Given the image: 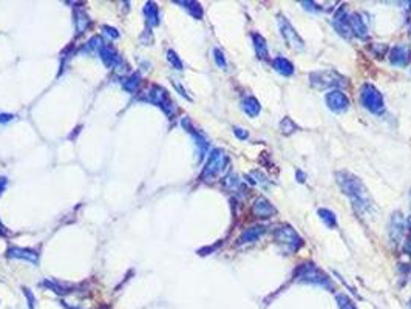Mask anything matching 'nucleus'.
<instances>
[{"mask_svg":"<svg viewBox=\"0 0 411 309\" xmlns=\"http://www.w3.org/2000/svg\"><path fill=\"white\" fill-rule=\"evenodd\" d=\"M335 179H337L343 194L351 199L352 207H354L360 215L370 212L374 207V201H373L371 195L368 194L363 182L360 181L356 175L342 170V172L335 173Z\"/></svg>","mask_w":411,"mask_h":309,"instance_id":"f257e3e1","label":"nucleus"},{"mask_svg":"<svg viewBox=\"0 0 411 309\" xmlns=\"http://www.w3.org/2000/svg\"><path fill=\"white\" fill-rule=\"evenodd\" d=\"M294 278L300 283H308V285H315L328 291H334L331 278L320 268H317L314 263L300 264L296 269V272H294Z\"/></svg>","mask_w":411,"mask_h":309,"instance_id":"f03ea898","label":"nucleus"},{"mask_svg":"<svg viewBox=\"0 0 411 309\" xmlns=\"http://www.w3.org/2000/svg\"><path fill=\"white\" fill-rule=\"evenodd\" d=\"M309 81H311V85L318 90H323V88L340 90V87L348 85L346 78H343L340 73L334 71V70H318V71L309 73Z\"/></svg>","mask_w":411,"mask_h":309,"instance_id":"7ed1b4c3","label":"nucleus"},{"mask_svg":"<svg viewBox=\"0 0 411 309\" xmlns=\"http://www.w3.org/2000/svg\"><path fill=\"white\" fill-rule=\"evenodd\" d=\"M360 102H362V105L368 112H371L374 114H380L385 110L382 93L374 85H371V83H365L360 88Z\"/></svg>","mask_w":411,"mask_h":309,"instance_id":"20e7f679","label":"nucleus"},{"mask_svg":"<svg viewBox=\"0 0 411 309\" xmlns=\"http://www.w3.org/2000/svg\"><path fill=\"white\" fill-rule=\"evenodd\" d=\"M139 99H142V101H147V102H152L158 107H161L164 113L167 116H172L176 113V107H175V102L170 99L169 93L159 85H152L150 87V90L147 91L146 96H139Z\"/></svg>","mask_w":411,"mask_h":309,"instance_id":"39448f33","label":"nucleus"},{"mask_svg":"<svg viewBox=\"0 0 411 309\" xmlns=\"http://www.w3.org/2000/svg\"><path fill=\"white\" fill-rule=\"evenodd\" d=\"M274 238L288 252H297L301 247V244H303L301 237L291 226H288V224H281V226L277 228L274 232Z\"/></svg>","mask_w":411,"mask_h":309,"instance_id":"423d86ee","label":"nucleus"},{"mask_svg":"<svg viewBox=\"0 0 411 309\" xmlns=\"http://www.w3.org/2000/svg\"><path fill=\"white\" fill-rule=\"evenodd\" d=\"M226 163H228V158H226V153L223 152V150L221 148H214L211 152V155H209V160L206 163L203 173H201V179L203 181H214L218 175L224 170Z\"/></svg>","mask_w":411,"mask_h":309,"instance_id":"0eeeda50","label":"nucleus"},{"mask_svg":"<svg viewBox=\"0 0 411 309\" xmlns=\"http://www.w3.org/2000/svg\"><path fill=\"white\" fill-rule=\"evenodd\" d=\"M279 27H280L281 36L284 37V40H286V44L292 49H296V51H303V49H305V42H303V39L300 37L298 33L296 31V28L292 27V23L288 19H284L283 16H280V17H279Z\"/></svg>","mask_w":411,"mask_h":309,"instance_id":"6e6552de","label":"nucleus"},{"mask_svg":"<svg viewBox=\"0 0 411 309\" xmlns=\"http://www.w3.org/2000/svg\"><path fill=\"white\" fill-rule=\"evenodd\" d=\"M325 101H326V105H328V108L332 112V113H343L346 112L349 108V99L348 96L343 93L342 90H331L326 93L325 96Z\"/></svg>","mask_w":411,"mask_h":309,"instance_id":"1a4fd4ad","label":"nucleus"},{"mask_svg":"<svg viewBox=\"0 0 411 309\" xmlns=\"http://www.w3.org/2000/svg\"><path fill=\"white\" fill-rule=\"evenodd\" d=\"M332 27L342 37H345V39H351L352 37V31H351V27H349L348 14L345 13L343 8H340V10L335 13L334 19H332Z\"/></svg>","mask_w":411,"mask_h":309,"instance_id":"9d476101","label":"nucleus"},{"mask_svg":"<svg viewBox=\"0 0 411 309\" xmlns=\"http://www.w3.org/2000/svg\"><path fill=\"white\" fill-rule=\"evenodd\" d=\"M275 207L271 204V201L264 196H258L255 201H254V206H252V213L257 216V218H263V220H267V218H272V216L275 215Z\"/></svg>","mask_w":411,"mask_h":309,"instance_id":"9b49d317","label":"nucleus"},{"mask_svg":"<svg viewBox=\"0 0 411 309\" xmlns=\"http://www.w3.org/2000/svg\"><path fill=\"white\" fill-rule=\"evenodd\" d=\"M182 127L186 129L192 136H194V139H195V144H197V148H198V155H199V160H203V156L206 155V152H207V148H209V143H207V139L203 136V133H199V131H197L194 127H192V122L187 119V118H184L182 119Z\"/></svg>","mask_w":411,"mask_h":309,"instance_id":"f8f14e48","label":"nucleus"},{"mask_svg":"<svg viewBox=\"0 0 411 309\" xmlns=\"http://www.w3.org/2000/svg\"><path fill=\"white\" fill-rule=\"evenodd\" d=\"M390 62L394 66H405L410 62V51L405 45H396L390 51Z\"/></svg>","mask_w":411,"mask_h":309,"instance_id":"ddd939ff","label":"nucleus"},{"mask_svg":"<svg viewBox=\"0 0 411 309\" xmlns=\"http://www.w3.org/2000/svg\"><path fill=\"white\" fill-rule=\"evenodd\" d=\"M348 20H349L352 36H357L359 39H366L368 37V30H366V25L362 19V16L357 14V13L348 14Z\"/></svg>","mask_w":411,"mask_h":309,"instance_id":"4468645a","label":"nucleus"},{"mask_svg":"<svg viewBox=\"0 0 411 309\" xmlns=\"http://www.w3.org/2000/svg\"><path fill=\"white\" fill-rule=\"evenodd\" d=\"M99 56L102 62L108 66V68H115V66H119L121 65V57L119 54L116 53V49L112 45H104L100 48Z\"/></svg>","mask_w":411,"mask_h":309,"instance_id":"2eb2a0df","label":"nucleus"},{"mask_svg":"<svg viewBox=\"0 0 411 309\" xmlns=\"http://www.w3.org/2000/svg\"><path fill=\"white\" fill-rule=\"evenodd\" d=\"M404 218H402V213L400 212H394L391 216V221H390V237L393 241H397L402 233H404Z\"/></svg>","mask_w":411,"mask_h":309,"instance_id":"dca6fc26","label":"nucleus"},{"mask_svg":"<svg viewBox=\"0 0 411 309\" xmlns=\"http://www.w3.org/2000/svg\"><path fill=\"white\" fill-rule=\"evenodd\" d=\"M264 232H266V228H264V226H252V228H247L246 230H243V233L240 235L238 243H240V244L254 243V241H257L260 237L263 235Z\"/></svg>","mask_w":411,"mask_h":309,"instance_id":"f3484780","label":"nucleus"},{"mask_svg":"<svg viewBox=\"0 0 411 309\" xmlns=\"http://www.w3.org/2000/svg\"><path fill=\"white\" fill-rule=\"evenodd\" d=\"M272 66H274V70H275L277 73L281 74V76H292L294 71H296V68H294L292 62L288 61L286 57H283V56L275 57V59L272 61Z\"/></svg>","mask_w":411,"mask_h":309,"instance_id":"a211bd4d","label":"nucleus"},{"mask_svg":"<svg viewBox=\"0 0 411 309\" xmlns=\"http://www.w3.org/2000/svg\"><path fill=\"white\" fill-rule=\"evenodd\" d=\"M8 257L11 258H23V260H28L31 263H37L39 261V255L37 252L31 249H22V247H11L8 250Z\"/></svg>","mask_w":411,"mask_h":309,"instance_id":"6ab92c4d","label":"nucleus"},{"mask_svg":"<svg viewBox=\"0 0 411 309\" xmlns=\"http://www.w3.org/2000/svg\"><path fill=\"white\" fill-rule=\"evenodd\" d=\"M241 108L247 116H250V118H255V116H258L260 112H262V105H260V102L254 96H247V98L243 99Z\"/></svg>","mask_w":411,"mask_h":309,"instance_id":"aec40b11","label":"nucleus"},{"mask_svg":"<svg viewBox=\"0 0 411 309\" xmlns=\"http://www.w3.org/2000/svg\"><path fill=\"white\" fill-rule=\"evenodd\" d=\"M252 40H254V48H255V53L258 59H267V44H266V39L258 34V33H254L252 34Z\"/></svg>","mask_w":411,"mask_h":309,"instance_id":"412c9836","label":"nucleus"},{"mask_svg":"<svg viewBox=\"0 0 411 309\" xmlns=\"http://www.w3.org/2000/svg\"><path fill=\"white\" fill-rule=\"evenodd\" d=\"M144 14L147 17V23L150 27H156L159 23V13H158V6L153 2H148L144 6Z\"/></svg>","mask_w":411,"mask_h":309,"instance_id":"4be33fe9","label":"nucleus"},{"mask_svg":"<svg viewBox=\"0 0 411 309\" xmlns=\"http://www.w3.org/2000/svg\"><path fill=\"white\" fill-rule=\"evenodd\" d=\"M139 85H141V74L139 73H133L130 78L124 79V82H122L124 90L129 91V93H136Z\"/></svg>","mask_w":411,"mask_h":309,"instance_id":"5701e85b","label":"nucleus"},{"mask_svg":"<svg viewBox=\"0 0 411 309\" xmlns=\"http://www.w3.org/2000/svg\"><path fill=\"white\" fill-rule=\"evenodd\" d=\"M318 216H320V220L329 229H334L335 226H337V216H335V213L331 212L329 209H318Z\"/></svg>","mask_w":411,"mask_h":309,"instance_id":"b1692460","label":"nucleus"},{"mask_svg":"<svg viewBox=\"0 0 411 309\" xmlns=\"http://www.w3.org/2000/svg\"><path fill=\"white\" fill-rule=\"evenodd\" d=\"M176 3L182 5L192 16H194L195 19L203 17V8H201V5L198 2H176Z\"/></svg>","mask_w":411,"mask_h":309,"instance_id":"393cba45","label":"nucleus"},{"mask_svg":"<svg viewBox=\"0 0 411 309\" xmlns=\"http://www.w3.org/2000/svg\"><path fill=\"white\" fill-rule=\"evenodd\" d=\"M74 23H76V30H78L79 34L88 28L90 20H88V17H87L85 11H82V10H76V20H74Z\"/></svg>","mask_w":411,"mask_h":309,"instance_id":"a878e982","label":"nucleus"},{"mask_svg":"<svg viewBox=\"0 0 411 309\" xmlns=\"http://www.w3.org/2000/svg\"><path fill=\"white\" fill-rule=\"evenodd\" d=\"M280 130H281L283 135H292V133H296L298 130V125L294 122L291 118H284L280 122Z\"/></svg>","mask_w":411,"mask_h":309,"instance_id":"bb28decb","label":"nucleus"},{"mask_svg":"<svg viewBox=\"0 0 411 309\" xmlns=\"http://www.w3.org/2000/svg\"><path fill=\"white\" fill-rule=\"evenodd\" d=\"M167 59H169V62L172 64V66L175 70H182V62L173 49H169V51H167Z\"/></svg>","mask_w":411,"mask_h":309,"instance_id":"cd10ccee","label":"nucleus"},{"mask_svg":"<svg viewBox=\"0 0 411 309\" xmlns=\"http://www.w3.org/2000/svg\"><path fill=\"white\" fill-rule=\"evenodd\" d=\"M337 303H339L340 309H356L354 303H352V300H349V297L343 295V294L337 295Z\"/></svg>","mask_w":411,"mask_h":309,"instance_id":"c85d7f7f","label":"nucleus"},{"mask_svg":"<svg viewBox=\"0 0 411 309\" xmlns=\"http://www.w3.org/2000/svg\"><path fill=\"white\" fill-rule=\"evenodd\" d=\"M214 57H215L216 65L220 66V68H226V66H228V62H226V56H224V53L221 51L220 48L214 49Z\"/></svg>","mask_w":411,"mask_h":309,"instance_id":"c756f323","label":"nucleus"},{"mask_svg":"<svg viewBox=\"0 0 411 309\" xmlns=\"http://www.w3.org/2000/svg\"><path fill=\"white\" fill-rule=\"evenodd\" d=\"M224 184L228 189H237L240 186V178L235 177V175H229V177L224 178Z\"/></svg>","mask_w":411,"mask_h":309,"instance_id":"7c9ffc66","label":"nucleus"},{"mask_svg":"<svg viewBox=\"0 0 411 309\" xmlns=\"http://www.w3.org/2000/svg\"><path fill=\"white\" fill-rule=\"evenodd\" d=\"M233 135L237 136L238 139H241V141H246L249 138V131L245 130V129H241V127H233Z\"/></svg>","mask_w":411,"mask_h":309,"instance_id":"2f4dec72","label":"nucleus"},{"mask_svg":"<svg viewBox=\"0 0 411 309\" xmlns=\"http://www.w3.org/2000/svg\"><path fill=\"white\" fill-rule=\"evenodd\" d=\"M301 5H303L306 10H311V11H320V8L317 6V3L314 2H301Z\"/></svg>","mask_w":411,"mask_h":309,"instance_id":"473e14b6","label":"nucleus"},{"mask_svg":"<svg viewBox=\"0 0 411 309\" xmlns=\"http://www.w3.org/2000/svg\"><path fill=\"white\" fill-rule=\"evenodd\" d=\"M23 292H25V295H27V298H28V305H30V308H31V309H34V297H33V294L30 292V289H23Z\"/></svg>","mask_w":411,"mask_h":309,"instance_id":"72a5a7b5","label":"nucleus"},{"mask_svg":"<svg viewBox=\"0 0 411 309\" xmlns=\"http://www.w3.org/2000/svg\"><path fill=\"white\" fill-rule=\"evenodd\" d=\"M104 30H105V33H107V34H108V36H112L113 39H116L117 36H119V33H117V31H116L115 28H110V27H104Z\"/></svg>","mask_w":411,"mask_h":309,"instance_id":"f704fd0d","label":"nucleus"},{"mask_svg":"<svg viewBox=\"0 0 411 309\" xmlns=\"http://www.w3.org/2000/svg\"><path fill=\"white\" fill-rule=\"evenodd\" d=\"M11 119H14V116L13 114H5V113H2L0 114V122H10Z\"/></svg>","mask_w":411,"mask_h":309,"instance_id":"c9c22d12","label":"nucleus"},{"mask_svg":"<svg viewBox=\"0 0 411 309\" xmlns=\"http://www.w3.org/2000/svg\"><path fill=\"white\" fill-rule=\"evenodd\" d=\"M404 250H405V254L411 255V238H408V240L405 241V244H404Z\"/></svg>","mask_w":411,"mask_h":309,"instance_id":"e433bc0d","label":"nucleus"},{"mask_svg":"<svg viewBox=\"0 0 411 309\" xmlns=\"http://www.w3.org/2000/svg\"><path fill=\"white\" fill-rule=\"evenodd\" d=\"M5 186H6V178H0V194H2V190L5 189Z\"/></svg>","mask_w":411,"mask_h":309,"instance_id":"4c0bfd02","label":"nucleus"},{"mask_svg":"<svg viewBox=\"0 0 411 309\" xmlns=\"http://www.w3.org/2000/svg\"><path fill=\"white\" fill-rule=\"evenodd\" d=\"M297 178H298L300 182H303V181H305V179H303V178H305V173H303V172H297Z\"/></svg>","mask_w":411,"mask_h":309,"instance_id":"58836bf2","label":"nucleus"},{"mask_svg":"<svg viewBox=\"0 0 411 309\" xmlns=\"http://www.w3.org/2000/svg\"><path fill=\"white\" fill-rule=\"evenodd\" d=\"M6 233H8V230L2 226V223H0V235H6Z\"/></svg>","mask_w":411,"mask_h":309,"instance_id":"ea45409f","label":"nucleus"},{"mask_svg":"<svg viewBox=\"0 0 411 309\" xmlns=\"http://www.w3.org/2000/svg\"><path fill=\"white\" fill-rule=\"evenodd\" d=\"M408 224H410V229H411V218L408 220Z\"/></svg>","mask_w":411,"mask_h":309,"instance_id":"a19ab883","label":"nucleus"}]
</instances>
